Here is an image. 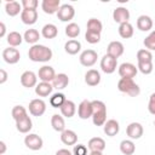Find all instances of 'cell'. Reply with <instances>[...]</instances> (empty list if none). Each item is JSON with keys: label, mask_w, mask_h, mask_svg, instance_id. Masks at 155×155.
<instances>
[{"label": "cell", "mask_w": 155, "mask_h": 155, "mask_svg": "<svg viewBox=\"0 0 155 155\" xmlns=\"http://www.w3.org/2000/svg\"><path fill=\"white\" fill-rule=\"evenodd\" d=\"M144 46L149 51H155V30H153L143 41Z\"/></svg>", "instance_id": "cell-41"}, {"label": "cell", "mask_w": 155, "mask_h": 155, "mask_svg": "<svg viewBox=\"0 0 155 155\" xmlns=\"http://www.w3.org/2000/svg\"><path fill=\"white\" fill-rule=\"evenodd\" d=\"M103 29V24L99 19L97 18H90L87 22V30L88 31H94V33H101Z\"/></svg>", "instance_id": "cell-38"}, {"label": "cell", "mask_w": 155, "mask_h": 155, "mask_svg": "<svg viewBox=\"0 0 155 155\" xmlns=\"http://www.w3.org/2000/svg\"><path fill=\"white\" fill-rule=\"evenodd\" d=\"M23 41V36L18 33V31H11L7 34V42L11 47H17L22 44Z\"/></svg>", "instance_id": "cell-35"}, {"label": "cell", "mask_w": 155, "mask_h": 155, "mask_svg": "<svg viewBox=\"0 0 155 155\" xmlns=\"http://www.w3.org/2000/svg\"><path fill=\"white\" fill-rule=\"evenodd\" d=\"M154 126H155V121H154Z\"/></svg>", "instance_id": "cell-52"}, {"label": "cell", "mask_w": 155, "mask_h": 155, "mask_svg": "<svg viewBox=\"0 0 155 155\" xmlns=\"http://www.w3.org/2000/svg\"><path fill=\"white\" fill-rule=\"evenodd\" d=\"M85 82L88 86H97L101 82V74L96 69H90L85 74Z\"/></svg>", "instance_id": "cell-20"}, {"label": "cell", "mask_w": 155, "mask_h": 155, "mask_svg": "<svg viewBox=\"0 0 155 155\" xmlns=\"http://www.w3.org/2000/svg\"><path fill=\"white\" fill-rule=\"evenodd\" d=\"M74 16H75V10L69 4L61 5V7H59V10L57 12V17L62 22H69V21H71L74 18Z\"/></svg>", "instance_id": "cell-5"}, {"label": "cell", "mask_w": 155, "mask_h": 155, "mask_svg": "<svg viewBox=\"0 0 155 155\" xmlns=\"http://www.w3.org/2000/svg\"><path fill=\"white\" fill-rule=\"evenodd\" d=\"M90 155H103L102 151H91Z\"/></svg>", "instance_id": "cell-51"}, {"label": "cell", "mask_w": 155, "mask_h": 155, "mask_svg": "<svg viewBox=\"0 0 155 155\" xmlns=\"http://www.w3.org/2000/svg\"><path fill=\"white\" fill-rule=\"evenodd\" d=\"M80 34V27L76 24V23H69L67 27H65V35L68 38H70L71 40L74 38H76L78 35Z\"/></svg>", "instance_id": "cell-39"}, {"label": "cell", "mask_w": 155, "mask_h": 155, "mask_svg": "<svg viewBox=\"0 0 155 155\" xmlns=\"http://www.w3.org/2000/svg\"><path fill=\"white\" fill-rule=\"evenodd\" d=\"M137 28L140 31H148L153 28V19L147 16V15H142L137 18Z\"/></svg>", "instance_id": "cell-22"}, {"label": "cell", "mask_w": 155, "mask_h": 155, "mask_svg": "<svg viewBox=\"0 0 155 155\" xmlns=\"http://www.w3.org/2000/svg\"><path fill=\"white\" fill-rule=\"evenodd\" d=\"M138 70L144 74V75H148L153 71V62H145V63H142V62H138Z\"/></svg>", "instance_id": "cell-43"}, {"label": "cell", "mask_w": 155, "mask_h": 155, "mask_svg": "<svg viewBox=\"0 0 155 155\" xmlns=\"http://www.w3.org/2000/svg\"><path fill=\"white\" fill-rule=\"evenodd\" d=\"M97 58H98V54L94 50H85L84 52H81L79 57L80 63L84 67H92L97 62Z\"/></svg>", "instance_id": "cell-8"}, {"label": "cell", "mask_w": 155, "mask_h": 155, "mask_svg": "<svg viewBox=\"0 0 155 155\" xmlns=\"http://www.w3.org/2000/svg\"><path fill=\"white\" fill-rule=\"evenodd\" d=\"M7 80V73L4 69H0V84H5Z\"/></svg>", "instance_id": "cell-47"}, {"label": "cell", "mask_w": 155, "mask_h": 155, "mask_svg": "<svg viewBox=\"0 0 155 155\" xmlns=\"http://www.w3.org/2000/svg\"><path fill=\"white\" fill-rule=\"evenodd\" d=\"M138 68L132 63H122L119 67V75L121 79H133L137 75Z\"/></svg>", "instance_id": "cell-7"}, {"label": "cell", "mask_w": 155, "mask_h": 155, "mask_svg": "<svg viewBox=\"0 0 155 155\" xmlns=\"http://www.w3.org/2000/svg\"><path fill=\"white\" fill-rule=\"evenodd\" d=\"M38 76L44 82H51L56 78V73H54V69L52 67H50V65H42L39 69Z\"/></svg>", "instance_id": "cell-14"}, {"label": "cell", "mask_w": 155, "mask_h": 155, "mask_svg": "<svg viewBox=\"0 0 155 155\" xmlns=\"http://www.w3.org/2000/svg\"><path fill=\"white\" fill-rule=\"evenodd\" d=\"M148 110L150 114L155 115V93H153L149 97V103H148Z\"/></svg>", "instance_id": "cell-46"}, {"label": "cell", "mask_w": 155, "mask_h": 155, "mask_svg": "<svg viewBox=\"0 0 155 155\" xmlns=\"http://www.w3.org/2000/svg\"><path fill=\"white\" fill-rule=\"evenodd\" d=\"M36 82H38L36 74L34 71H31V70H27L21 75V84L25 88H30V87L36 86L38 85Z\"/></svg>", "instance_id": "cell-11"}, {"label": "cell", "mask_w": 155, "mask_h": 155, "mask_svg": "<svg viewBox=\"0 0 155 155\" xmlns=\"http://www.w3.org/2000/svg\"><path fill=\"white\" fill-rule=\"evenodd\" d=\"M87 147L91 151H103L105 149V142L101 137H93L88 140Z\"/></svg>", "instance_id": "cell-27"}, {"label": "cell", "mask_w": 155, "mask_h": 155, "mask_svg": "<svg viewBox=\"0 0 155 155\" xmlns=\"http://www.w3.org/2000/svg\"><path fill=\"white\" fill-rule=\"evenodd\" d=\"M5 11L10 17H15L19 12L22 13V4H19L18 1H7L5 4Z\"/></svg>", "instance_id": "cell-25"}, {"label": "cell", "mask_w": 155, "mask_h": 155, "mask_svg": "<svg viewBox=\"0 0 155 155\" xmlns=\"http://www.w3.org/2000/svg\"><path fill=\"white\" fill-rule=\"evenodd\" d=\"M116 67H117V59L109 54H104L103 58L101 59V69L105 74L114 73L116 70Z\"/></svg>", "instance_id": "cell-4"}, {"label": "cell", "mask_w": 155, "mask_h": 155, "mask_svg": "<svg viewBox=\"0 0 155 155\" xmlns=\"http://www.w3.org/2000/svg\"><path fill=\"white\" fill-rule=\"evenodd\" d=\"M31 127H33V122L29 116H27L19 121H16V128L21 133H28L31 130Z\"/></svg>", "instance_id": "cell-30"}, {"label": "cell", "mask_w": 155, "mask_h": 155, "mask_svg": "<svg viewBox=\"0 0 155 155\" xmlns=\"http://www.w3.org/2000/svg\"><path fill=\"white\" fill-rule=\"evenodd\" d=\"M23 39L28 44L36 45V42L40 39V34H39V31L36 29H27L25 33H24V35H23Z\"/></svg>", "instance_id": "cell-33"}, {"label": "cell", "mask_w": 155, "mask_h": 155, "mask_svg": "<svg viewBox=\"0 0 155 155\" xmlns=\"http://www.w3.org/2000/svg\"><path fill=\"white\" fill-rule=\"evenodd\" d=\"M137 61L138 62H142V63H145V62H153V54L147 48H143V50H139L137 52Z\"/></svg>", "instance_id": "cell-40"}, {"label": "cell", "mask_w": 155, "mask_h": 155, "mask_svg": "<svg viewBox=\"0 0 155 155\" xmlns=\"http://www.w3.org/2000/svg\"><path fill=\"white\" fill-rule=\"evenodd\" d=\"M59 109H61L62 115L65 116V117H68V119L69 117H73L75 115V113H76V105H75V103L73 101H69V99H67L64 102V104Z\"/></svg>", "instance_id": "cell-24"}, {"label": "cell", "mask_w": 155, "mask_h": 155, "mask_svg": "<svg viewBox=\"0 0 155 155\" xmlns=\"http://www.w3.org/2000/svg\"><path fill=\"white\" fill-rule=\"evenodd\" d=\"M28 57L33 62H48L52 58V50L45 45H33L28 51Z\"/></svg>", "instance_id": "cell-1"}, {"label": "cell", "mask_w": 155, "mask_h": 155, "mask_svg": "<svg viewBox=\"0 0 155 155\" xmlns=\"http://www.w3.org/2000/svg\"><path fill=\"white\" fill-rule=\"evenodd\" d=\"M126 133L131 139H139L143 136V126L139 122H131L126 128Z\"/></svg>", "instance_id": "cell-17"}, {"label": "cell", "mask_w": 155, "mask_h": 155, "mask_svg": "<svg viewBox=\"0 0 155 155\" xmlns=\"http://www.w3.org/2000/svg\"><path fill=\"white\" fill-rule=\"evenodd\" d=\"M64 50H65V52L69 53V54H76V53L81 50V42L78 41V40H74V39H73V40H69V41L65 42Z\"/></svg>", "instance_id": "cell-34"}, {"label": "cell", "mask_w": 155, "mask_h": 155, "mask_svg": "<svg viewBox=\"0 0 155 155\" xmlns=\"http://www.w3.org/2000/svg\"><path fill=\"white\" fill-rule=\"evenodd\" d=\"M52 90H53V86H52V84H50V82H44V81H41V82H39V84L35 86V93H36L39 97H47L48 94H51Z\"/></svg>", "instance_id": "cell-26"}, {"label": "cell", "mask_w": 155, "mask_h": 155, "mask_svg": "<svg viewBox=\"0 0 155 155\" xmlns=\"http://www.w3.org/2000/svg\"><path fill=\"white\" fill-rule=\"evenodd\" d=\"M0 29H1V31H0V38H4V36H5V33H6V27H5V23H4V22L0 23Z\"/></svg>", "instance_id": "cell-49"}, {"label": "cell", "mask_w": 155, "mask_h": 155, "mask_svg": "<svg viewBox=\"0 0 155 155\" xmlns=\"http://www.w3.org/2000/svg\"><path fill=\"white\" fill-rule=\"evenodd\" d=\"M59 7H61L59 0H42V2H41V8L47 15L57 13Z\"/></svg>", "instance_id": "cell-15"}, {"label": "cell", "mask_w": 155, "mask_h": 155, "mask_svg": "<svg viewBox=\"0 0 155 155\" xmlns=\"http://www.w3.org/2000/svg\"><path fill=\"white\" fill-rule=\"evenodd\" d=\"M56 155H73L68 149H59L56 151Z\"/></svg>", "instance_id": "cell-48"}, {"label": "cell", "mask_w": 155, "mask_h": 155, "mask_svg": "<svg viewBox=\"0 0 155 155\" xmlns=\"http://www.w3.org/2000/svg\"><path fill=\"white\" fill-rule=\"evenodd\" d=\"M92 121L96 126H103L107 122V107L102 101H92Z\"/></svg>", "instance_id": "cell-2"}, {"label": "cell", "mask_w": 155, "mask_h": 155, "mask_svg": "<svg viewBox=\"0 0 155 155\" xmlns=\"http://www.w3.org/2000/svg\"><path fill=\"white\" fill-rule=\"evenodd\" d=\"M78 115L82 120L92 117V102H90L87 99H84L78 107Z\"/></svg>", "instance_id": "cell-13"}, {"label": "cell", "mask_w": 155, "mask_h": 155, "mask_svg": "<svg viewBox=\"0 0 155 155\" xmlns=\"http://www.w3.org/2000/svg\"><path fill=\"white\" fill-rule=\"evenodd\" d=\"M21 19L24 24L31 25L38 21V11L36 10H23L21 13Z\"/></svg>", "instance_id": "cell-19"}, {"label": "cell", "mask_w": 155, "mask_h": 155, "mask_svg": "<svg viewBox=\"0 0 155 155\" xmlns=\"http://www.w3.org/2000/svg\"><path fill=\"white\" fill-rule=\"evenodd\" d=\"M45 111H46V103L42 99L36 98V99L30 101V103H29V113L33 116H41Z\"/></svg>", "instance_id": "cell-9"}, {"label": "cell", "mask_w": 155, "mask_h": 155, "mask_svg": "<svg viewBox=\"0 0 155 155\" xmlns=\"http://www.w3.org/2000/svg\"><path fill=\"white\" fill-rule=\"evenodd\" d=\"M65 101H67L65 96H64L63 93H61V92H57V93L52 94V97L50 98V104H51L53 108H61V107L64 104Z\"/></svg>", "instance_id": "cell-37"}, {"label": "cell", "mask_w": 155, "mask_h": 155, "mask_svg": "<svg viewBox=\"0 0 155 155\" xmlns=\"http://www.w3.org/2000/svg\"><path fill=\"white\" fill-rule=\"evenodd\" d=\"M24 144L30 150H40L42 148V138L35 133H29L24 138Z\"/></svg>", "instance_id": "cell-6"}, {"label": "cell", "mask_w": 155, "mask_h": 155, "mask_svg": "<svg viewBox=\"0 0 155 155\" xmlns=\"http://www.w3.org/2000/svg\"><path fill=\"white\" fill-rule=\"evenodd\" d=\"M113 18L119 24L127 23L130 19V11L124 6H119L113 11Z\"/></svg>", "instance_id": "cell-12"}, {"label": "cell", "mask_w": 155, "mask_h": 155, "mask_svg": "<svg viewBox=\"0 0 155 155\" xmlns=\"http://www.w3.org/2000/svg\"><path fill=\"white\" fill-rule=\"evenodd\" d=\"M73 155H87V148H86L84 144L74 145Z\"/></svg>", "instance_id": "cell-45"}, {"label": "cell", "mask_w": 155, "mask_h": 155, "mask_svg": "<svg viewBox=\"0 0 155 155\" xmlns=\"http://www.w3.org/2000/svg\"><path fill=\"white\" fill-rule=\"evenodd\" d=\"M68 84H69V78L64 73L57 74L56 78L53 79V81H52V86L56 90H64L68 86Z\"/></svg>", "instance_id": "cell-23"}, {"label": "cell", "mask_w": 155, "mask_h": 155, "mask_svg": "<svg viewBox=\"0 0 155 155\" xmlns=\"http://www.w3.org/2000/svg\"><path fill=\"white\" fill-rule=\"evenodd\" d=\"M120 151L124 155H133L136 151V145L131 139H124L120 143Z\"/></svg>", "instance_id": "cell-32"}, {"label": "cell", "mask_w": 155, "mask_h": 155, "mask_svg": "<svg viewBox=\"0 0 155 155\" xmlns=\"http://www.w3.org/2000/svg\"><path fill=\"white\" fill-rule=\"evenodd\" d=\"M61 140L65 145H75L78 142V134L71 130H65L61 133Z\"/></svg>", "instance_id": "cell-21"}, {"label": "cell", "mask_w": 155, "mask_h": 155, "mask_svg": "<svg viewBox=\"0 0 155 155\" xmlns=\"http://www.w3.org/2000/svg\"><path fill=\"white\" fill-rule=\"evenodd\" d=\"M11 115H12V117H13L15 121H19V120H22V119H24V117L28 116L25 108L22 107V105H16V107H13V108H12V111H11Z\"/></svg>", "instance_id": "cell-36"}, {"label": "cell", "mask_w": 155, "mask_h": 155, "mask_svg": "<svg viewBox=\"0 0 155 155\" xmlns=\"http://www.w3.org/2000/svg\"><path fill=\"white\" fill-rule=\"evenodd\" d=\"M133 33H134V29H133V25L130 22L120 24V27H119V35L121 38L130 39V38L133 36Z\"/></svg>", "instance_id": "cell-31"}, {"label": "cell", "mask_w": 155, "mask_h": 155, "mask_svg": "<svg viewBox=\"0 0 155 155\" xmlns=\"http://www.w3.org/2000/svg\"><path fill=\"white\" fill-rule=\"evenodd\" d=\"M124 51H125V47L120 41H111L107 47V54H109L116 59L120 56H122Z\"/></svg>", "instance_id": "cell-16"}, {"label": "cell", "mask_w": 155, "mask_h": 155, "mask_svg": "<svg viewBox=\"0 0 155 155\" xmlns=\"http://www.w3.org/2000/svg\"><path fill=\"white\" fill-rule=\"evenodd\" d=\"M57 34H58V29H57V27H56L54 24H52V23L45 24V25L42 27V29H41V35H42L45 39H53V38L57 36Z\"/></svg>", "instance_id": "cell-28"}, {"label": "cell", "mask_w": 155, "mask_h": 155, "mask_svg": "<svg viewBox=\"0 0 155 155\" xmlns=\"http://www.w3.org/2000/svg\"><path fill=\"white\" fill-rule=\"evenodd\" d=\"M6 151V144L4 140H0V155H4Z\"/></svg>", "instance_id": "cell-50"}, {"label": "cell", "mask_w": 155, "mask_h": 155, "mask_svg": "<svg viewBox=\"0 0 155 155\" xmlns=\"http://www.w3.org/2000/svg\"><path fill=\"white\" fill-rule=\"evenodd\" d=\"M117 88L120 92L126 93L131 97H137L140 93V88L133 81V79H120L117 82Z\"/></svg>", "instance_id": "cell-3"}, {"label": "cell", "mask_w": 155, "mask_h": 155, "mask_svg": "<svg viewBox=\"0 0 155 155\" xmlns=\"http://www.w3.org/2000/svg\"><path fill=\"white\" fill-rule=\"evenodd\" d=\"M51 126H52V128L54 130V131H57V132H63V131H65V122H64V119L61 116V115H58V114H54V115H52V117H51Z\"/></svg>", "instance_id": "cell-29"}, {"label": "cell", "mask_w": 155, "mask_h": 155, "mask_svg": "<svg viewBox=\"0 0 155 155\" xmlns=\"http://www.w3.org/2000/svg\"><path fill=\"white\" fill-rule=\"evenodd\" d=\"M85 39L88 44H97L101 40V33H94V31H88L86 30Z\"/></svg>", "instance_id": "cell-42"}, {"label": "cell", "mask_w": 155, "mask_h": 155, "mask_svg": "<svg viewBox=\"0 0 155 155\" xmlns=\"http://www.w3.org/2000/svg\"><path fill=\"white\" fill-rule=\"evenodd\" d=\"M22 7L23 10H36L39 2L38 0H22Z\"/></svg>", "instance_id": "cell-44"}, {"label": "cell", "mask_w": 155, "mask_h": 155, "mask_svg": "<svg viewBox=\"0 0 155 155\" xmlns=\"http://www.w3.org/2000/svg\"><path fill=\"white\" fill-rule=\"evenodd\" d=\"M103 130H104V133L109 137H114L119 133L120 131V126H119V122L114 119H110L108 120L104 125H103Z\"/></svg>", "instance_id": "cell-18"}, {"label": "cell", "mask_w": 155, "mask_h": 155, "mask_svg": "<svg viewBox=\"0 0 155 155\" xmlns=\"http://www.w3.org/2000/svg\"><path fill=\"white\" fill-rule=\"evenodd\" d=\"M2 58L8 64H16L21 58V53L15 47H7L2 51Z\"/></svg>", "instance_id": "cell-10"}]
</instances>
